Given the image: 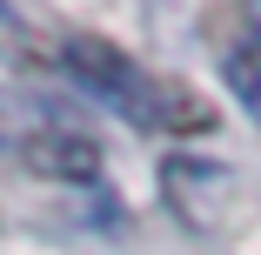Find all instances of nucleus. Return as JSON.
I'll return each mask as SVG.
<instances>
[{
  "instance_id": "1",
  "label": "nucleus",
  "mask_w": 261,
  "mask_h": 255,
  "mask_svg": "<svg viewBox=\"0 0 261 255\" xmlns=\"http://www.w3.org/2000/svg\"><path fill=\"white\" fill-rule=\"evenodd\" d=\"M54 61L94 94V101H108V108H121L134 128L147 134H207L215 128V108L174 74H147L134 67L114 40H94V34H67L54 47Z\"/></svg>"
},
{
  "instance_id": "3",
  "label": "nucleus",
  "mask_w": 261,
  "mask_h": 255,
  "mask_svg": "<svg viewBox=\"0 0 261 255\" xmlns=\"http://www.w3.org/2000/svg\"><path fill=\"white\" fill-rule=\"evenodd\" d=\"M221 74H228L234 101L261 121V20H241V27L221 40Z\"/></svg>"
},
{
  "instance_id": "2",
  "label": "nucleus",
  "mask_w": 261,
  "mask_h": 255,
  "mask_svg": "<svg viewBox=\"0 0 261 255\" xmlns=\"http://www.w3.org/2000/svg\"><path fill=\"white\" fill-rule=\"evenodd\" d=\"M20 161L34 175H54V181H94L100 175V141L87 128H74V121H61V114H47L20 141Z\"/></svg>"
}]
</instances>
